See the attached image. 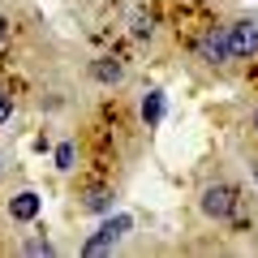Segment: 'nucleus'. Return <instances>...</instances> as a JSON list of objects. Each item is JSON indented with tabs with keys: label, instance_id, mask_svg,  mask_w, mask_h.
Returning a JSON list of instances; mask_svg holds the SVG:
<instances>
[{
	"label": "nucleus",
	"instance_id": "obj_1",
	"mask_svg": "<svg viewBox=\"0 0 258 258\" xmlns=\"http://www.w3.org/2000/svg\"><path fill=\"white\" fill-rule=\"evenodd\" d=\"M237 207H241V189L228 185V181H211V185H203V194H198V211H203L207 220H215V224L232 220Z\"/></svg>",
	"mask_w": 258,
	"mask_h": 258
},
{
	"label": "nucleus",
	"instance_id": "obj_2",
	"mask_svg": "<svg viewBox=\"0 0 258 258\" xmlns=\"http://www.w3.org/2000/svg\"><path fill=\"white\" fill-rule=\"evenodd\" d=\"M129 228H134V215H112V211H108V220H103L99 228L82 241V254H86V258H99V254H108V249H116L120 237H125Z\"/></svg>",
	"mask_w": 258,
	"mask_h": 258
},
{
	"label": "nucleus",
	"instance_id": "obj_3",
	"mask_svg": "<svg viewBox=\"0 0 258 258\" xmlns=\"http://www.w3.org/2000/svg\"><path fill=\"white\" fill-rule=\"evenodd\" d=\"M224 39H228V56L232 60H249V56H258V22L249 18H237L224 26Z\"/></svg>",
	"mask_w": 258,
	"mask_h": 258
},
{
	"label": "nucleus",
	"instance_id": "obj_4",
	"mask_svg": "<svg viewBox=\"0 0 258 258\" xmlns=\"http://www.w3.org/2000/svg\"><path fill=\"white\" fill-rule=\"evenodd\" d=\"M198 60H207V64H232V56H228V39H224V26L220 30H207L203 39H198Z\"/></svg>",
	"mask_w": 258,
	"mask_h": 258
},
{
	"label": "nucleus",
	"instance_id": "obj_5",
	"mask_svg": "<svg viewBox=\"0 0 258 258\" xmlns=\"http://www.w3.org/2000/svg\"><path fill=\"white\" fill-rule=\"evenodd\" d=\"M39 211H43V198H39L35 189H18V194L9 198V215H13L18 224H35Z\"/></svg>",
	"mask_w": 258,
	"mask_h": 258
},
{
	"label": "nucleus",
	"instance_id": "obj_6",
	"mask_svg": "<svg viewBox=\"0 0 258 258\" xmlns=\"http://www.w3.org/2000/svg\"><path fill=\"white\" fill-rule=\"evenodd\" d=\"M91 78L99 86H120L125 82V64H120L116 56H95L91 60Z\"/></svg>",
	"mask_w": 258,
	"mask_h": 258
},
{
	"label": "nucleus",
	"instance_id": "obj_7",
	"mask_svg": "<svg viewBox=\"0 0 258 258\" xmlns=\"http://www.w3.org/2000/svg\"><path fill=\"white\" fill-rule=\"evenodd\" d=\"M138 112H142V120H147V125H159V120H164V112H168V95H164V91H147Z\"/></svg>",
	"mask_w": 258,
	"mask_h": 258
},
{
	"label": "nucleus",
	"instance_id": "obj_8",
	"mask_svg": "<svg viewBox=\"0 0 258 258\" xmlns=\"http://www.w3.org/2000/svg\"><path fill=\"white\" fill-rule=\"evenodd\" d=\"M112 207H116V194L103 189V185H95V189L82 198V211H91V215H108Z\"/></svg>",
	"mask_w": 258,
	"mask_h": 258
},
{
	"label": "nucleus",
	"instance_id": "obj_9",
	"mask_svg": "<svg viewBox=\"0 0 258 258\" xmlns=\"http://www.w3.org/2000/svg\"><path fill=\"white\" fill-rule=\"evenodd\" d=\"M129 35H134V39H138V43H147V39L151 35H155V18H151V13H129Z\"/></svg>",
	"mask_w": 258,
	"mask_h": 258
},
{
	"label": "nucleus",
	"instance_id": "obj_10",
	"mask_svg": "<svg viewBox=\"0 0 258 258\" xmlns=\"http://www.w3.org/2000/svg\"><path fill=\"white\" fill-rule=\"evenodd\" d=\"M74 142H60V147H56V168H60V172H69V168H74Z\"/></svg>",
	"mask_w": 258,
	"mask_h": 258
},
{
	"label": "nucleus",
	"instance_id": "obj_11",
	"mask_svg": "<svg viewBox=\"0 0 258 258\" xmlns=\"http://www.w3.org/2000/svg\"><path fill=\"white\" fill-rule=\"evenodd\" d=\"M9 116H13V95L0 91V125H9Z\"/></svg>",
	"mask_w": 258,
	"mask_h": 258
},
{
	"label": "nucleus",
	"instance_id": "obj_12",
	"mask_svg": "<svg viewBox=\"0 0 258 258\" xmlns=\"http://www.w3.org/2000/svg\"><path fill=\"white\" fill-rule=\"evenodd\" d=\"M26 254H52V241H47V237H35V241H26Z\"/></svg>",
	"mask_w": 258,
	"mask_h": 258
},
{
	"label": "nucleus",
	"instance_id": "obj_13",
	"mask_svg": "<svg viewBox=\"0 0 258 258\" xmlns=\"http://www.w3.org/2000/svg\"><path fill=\"white\" fill-rule=\"evenodd\" d=\"M9 43V18H5V13H0V47Z\"/></svg>",
	"mask_w": 258,
	"mask_h": 258
},
{
	"label": "nucleus",
	"instance_id": "obj_14",
	"mask_svg": "<svg viewBox=\"0 0 258 258\" xmlns=\"http://www.w3.org/2000/svg\"><path fill=\"white\" fill-rule=\"evenodd\" d=\"M249 129H254V138H258V108H254V116H249Z\"/></svg>",
	"mask_w": 258,
	"mask_h": 258
},
{
	"label": "nucleus",
	"instance_id": "obj_15",
	"mask_svg": "<svg viewBox=\"0 0 258 258\" xmlns=\"http://www.w3.org/2000/svg\"><path fill=\"white\" fill-rule=\"evenodd\" d=\"M254 176H258V159H254Z\"/></svg>",
	"mask_w": 258,
	"mask_h": 258
}]
</instances>
